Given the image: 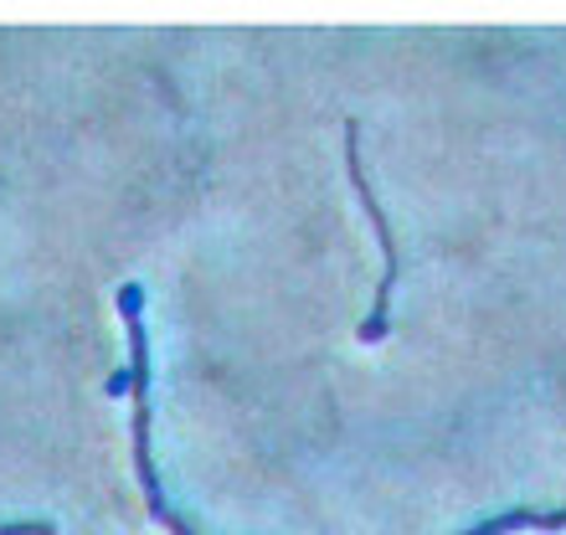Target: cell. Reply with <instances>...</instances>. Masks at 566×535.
I'll list each match as a JSON object with an SVG mask.
<instances>
[{
  "label": "cell",
  "mask_w": 566,
  "mask_h": 535,
  "mask_svg": "<svg viewBox=\"0 0 566 535\" xmlns=\"http://www.w3.org/2000/svg\"><path fill=\"white\" fill-rule=\"evenodd\" d=\"M124 310V325H129V391H135V463H139V479H145V494H149V515L165 525L170 535H196L191 525L170 515L160 500V479H155V459H149V340H145V325H139V294H124L119 298ZM515 525H541V531H562L566 525V510H505V515H494V521L474 525V531L463 535H505Z\"/></svg>",
  "instance_id": "cell-1"
},
{
  "label": "cell",
  "mask_w": 566,
  "mask_h": 535,
  "mask_svg": "<svg viewBox=\"0 0 566 535\" xmlns=\"http://www.w3.org/2000/svg\"><path fill=\"white\" fill-rule=\"evenodd\" d=\"M345 170H350V180H356V196H360V207H366V217H371V227H376L381 258H387V273H381V289H376V304H371V314H366V325L356 329L366 345H376L381 335H387L391 294H397V279H402V253H397V232H391V217L381 211V201H376V186L366 180V160H360V124H356V119H345Z\"/></svg>",
  "instance_id": "cell-2"
},
{
  "label": "cell",
  "mask_w": 566,
  "mask_h": 535,
  "mask_svg": "<svg viewBox=\"0 0 566 535\" xmlns=\"http://www.w3.org/2000/svg\"><path fill=\"white\" fill-rule=\"evenodd\" d=\"M0 535H52L46 521H21V525H0Z\"/></svg>",
  "instance_id": "cell-3"
},
{
  "label": "cell",
  "mask_w": 566,
  "mask_h": 535,
  "mask_svg": "<svg viewBox=\"0 0 566 535\" xmlns=\"http://www.w3.org/2000/svg\"><path fill=\"white\" fill-rule=\"evenodd\" d=\"M108 391L119 397V391H129V371H119V376H108Z\"/></svg>",
  "instance_id": "cell-4"
}]
</instances>
